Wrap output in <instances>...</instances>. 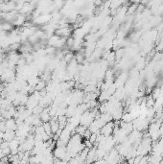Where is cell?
<instances>
[{"instance_id": "5b68a950", "label": "cell", "mask_w": 163, "mask_h": 164, "mask_svg": "<svg viewBox=\"0 0 163 164\" xmlns=\"http://www.w3.org/2000/svg\"><path fill=\"white\" fill-rule=\"evenodd\" d=\"M7 129L6 128V123H5V120H2L0 121V132H5Z\"/></svg>"}, {"instance_id": "3957f363", "label": "cell", "mask_w": 163, "mask_h": 164, "mask_svg": "<svg viewBox=\"0 0 163 164\" xmlns=\"http://www.w3.org/2000/svg\"><path fill=\"white\" fill-rule=\"evenodd\" d=\"M40 117L42 121V123L44 122H49V121L51 120V118H52V116H51L50 112H49V109H43V110L41 111V113L40 114Z\"/></svg>"}, {"instance_id": "7a4b0ae2", "label": "cell", "mask_w": 163, "mask_h": 164, "mask_svg": "<svg viewBox=\"0 0 163 164\" xmlns=\"http://www.w3.org/2000/svg\"><path fill=\"white\" fill-rule=\"evenodd\" d=\"M5 123H6L7 129H12V131H16V129H18V123H16V120H15V117L6 119Z\"/></svg>"}, {"instance_id": "6da1fadb", "label": "cell", "mask_w": 163, "mask_h": 164, "mask_svg": "<svg viewBox=\"0 0 163 164\" xmlns=\"http://www.w3.org/2000/svg\"><path fill=\"white\" fill-rule=\"evenodd\" d=\"M27 21V15H25L23 14H18L15 18V20L12 21V25L16 26V27H20L23 26Z\"/></svg>"}, {"instance_id": "277c9868", "label": "cell", "mask_w": 163, "mask_h": 164, "mask_svg": "<svg viewBox=\"0 0 163 164\" xmlns=\"http://www.w3.org/2000/svg\"><path fill=\"white\" fill-rule=\"evenodd\" d=\"M15 137V131H12V129H6L4 132V135H3V140L5 141H11Z\"/></svg>"}]
</instances>
